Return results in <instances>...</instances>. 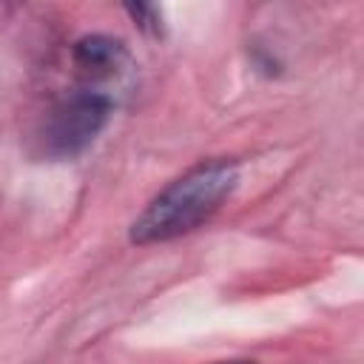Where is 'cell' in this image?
<instances>
[{
	"label": "cell",
	"instance_id": "1",
	"mask_svg": "<svg viewBox=\"0 0 364 364\" xmlns=\"http://www.w3.org/2000/svg\"><path fill=\"white\" fill-rule=\"evenodd\" d=\"M236 182L239 168L230 159H208L193 165L145 205V210L131 225V242L156 245L196 230L222 208Z\"/></svg>",
	"mask_w": 364,
	"mask_h": 364
},
{
	"label": "cell",
	"instance_id": "2",
	"mask_svg": "<svg viewBox=\"0 0 364 364\" xmlns=\"http://www.w3.org/2000/svg\"><path fill=\"white\" fill-rule=\"evenodd\" d=\"M111 117V97L85 85L57 100L34 131V154L43 159H74L80 156Z\"/></svg>",
	"mask_w": 364,
	"mask_h": 364
},
{
	"label": "cell",
	"instance_id": "3",
	"mask_svg": "<svg viewBox=\"0 0 364 364\" xmlns=\"http://www.w3.org/2000/svg\"><path fill=\"white\" fill-rule=\"evenodd\" d=\"M125 63H128L125 46L108 34H88L74 46V65L88 82L111 80L114 74H119Z\"/></svg>",
	"mask_w": 364,
	"mask_h": 364
},
{
	"label": "cell",
	"instance_id": "4",
	"mask_svg": "<svg viewBox=\"0 0 364 364\" xmlns=\"http://www.w3.org/2000/svg\"><path fill=\"white\" fill-rule=\"evenodd\" d=\"M125 11L134 17V23L148 31V34H159L162 31V14L156 6H125Z\"/></svg>",
	"mask_w": 364,
	"mask_h": 364
},
{
	"label": "cell",
	"instance_id": "5",
	"mask_svg": "<svg viewBox=\"0 0 364 364\" xmlns=\"http://www.w3.org/2000/svg\"><path fill=\"white\" fill-rule=\"evenodd\" d=\"M216 364H256V361H216Z\"/></svg>",
	"mask_w": 364,
	"mask_h": 364
}]
</instances>
